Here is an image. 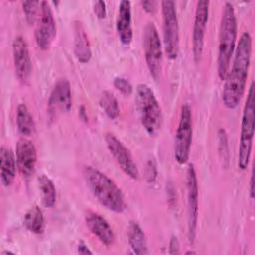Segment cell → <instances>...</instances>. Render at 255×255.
Returning <instances> with one entry per match:
<instances>
[{
  "label": "cell",
  "mask_w": 255,
  "mask_h": 255,
  "mask_svg": "<svg viewBox=\"0 0 255 255\" xmlns=\"http://www.w3.org/2000/svg\"><path fill=\"white\" fill-rule=\"evenodd\" d=\"M74 53L82 64L88 63L92 58L90 41L81 21L74 22Z\"/></svg>",
  "instance_id": "obj_18"
},
{
  "label": "cell",
  "mask_w": 255,
  "mask_h": 255,
  "mask_svg": "<svg viewBox=\"0 0 255 255\" xmlns=\"http://www.w3.org/2000/svg\"><path fill=\"white\" fill-rule=\"evenodd\" d=\"M140 5L142 7V9L148 13V14H153L156 11V6H157V2L155 1H140Z\"/></svg>",
  "instance_id": "obj_30"
},
{
  "label": "cell",
  "mask_w": 255,
  "mask_h": 255,
  "mask_svg": "<svg viewBox=\"0 0 255 255\" xmlns=\"http://www.w3.org/2000/svg\"><path fill=\"white\" fill-rule=\"evenodd\" d=\"M23 225L27 230L34 234H42L45 230V218L38 205H32L25 213Z\"/></svg>",
  "instance_id": "obj_21"
},
{
  "label": "cell",
  "mask_w": 255,
  "mask_h": 255,
  "mask_svg": "<svg viewBox=\"0 0 255 255\" xmlns=\"http://www.w3.org/2000/svg\"><path fill=\"white\" fill-rule=\"evenodd\" d=\"M79 116H80V118H81L84 122H88V116H87L86 109H85L84 106H82V107L79 109Z\"/></svg>",
  "instance_id": "obj_32"
},
{
  "label": "cell",
  "mask_w": 255,
  "mask_h": 255,
  "mask_svg": "<svg viewBox=\"0 0 255 255\" xmlns=\"http://www.w3.org/2000/svg\"><path fill=\"white\" fill-rule=\"evenodd\" d=\"M16 125L20 134L30 136L35 132V122L28 107L25 104H19L16 110Z\"/></svg>",
  "instance_id": "obj_22"
},
{
  "label": "cell",
  "mask_w": 255,
  "mask_h": 255,
  "mask_svg": "<svg viewBox=\"0 0 255 255\" xmlns=\"http://www.w3.org/2000/svg\"><path fill=\"white\" fill-rule=\"evenodd\" d=\"M237 41V19L234 7L230 2H225L219 27L217 73L220 80L224 81L230 68Z\"/></svg>",
  "instance_id": "obj_3"
},
{
  "label": "cell",
  "mask_w": 255,
  "mask_h": 255,
  "mask_svg": "<svg viewBox=\"0 0 255 255\" xmlns=\"http://www.w3.org/2000/svg\"><path fill=\"white\" fill-rule=\"evenodd\" d=\"M134 101L142 128L147 134L155 135L161 128L162 113L154 93L147 85L138 84Z\"/></svg>",
  "instance_id": "obj_4"
},
{
  "label": "cell",
  "mask_w": 255,
  "mask_h": 255,
  "mask_svg": "<svg viewBox=\"0 0 255 255\" xmlns=\"http://www.w3.org/2000/svg\"><path fill=\"white\" fill-rule=\"evenodd\" d=\"M38 185L42 194V201L45 207L51 208L56 203L57 192L53 180L46 174L38 176Z\"/></svg>",
  "instance_id": "obj_23"
},
{
  "label": "cell",
  "mask_w": 255,
  "mask_h": 255,
  "mask_svg": "<svg viewBox=\"0 0 255 255\" xmlns=\"http://www.w3.org/2000/svg\"><path fill=\"white\" fill-rule=\"evenodd\" d=\"M186 190H187V238L189 243H193L196 236L198 221V182L195 167L188 164L186 170Z\"/></svg>",
  "instance_id": "obj_9"
},
{
  "label": "cell",
  "mask_w": 255,
  "mask_h": 255,
  "mask_svg": "<svg viewBox=\"0 0 255 255\" xmlns=\"http://www.w3.org/2000/svg\"><path fill=\"white\" fill-rule=\"evenodd\" d=\"M185 254H195L194 251H187Z\"/></svg>",
  "instance_id": "obj_34"
},
{
  "label": "cell",
  "mask_w": 255,
  "mask_h": 255,
  "mask_svg": "<svg viewBox=\"0 0 255 255\" xmlns=\"http://www.w3.org/2000/svg\"><path fill=\"white\" fill-rule=\"evenodd\" d=\"M100 106L111 120H116L120 116V107L115 95L109 91H105L100 98Z\"/></svg>",
  "instance_id": "obj_24"
},
{
  "label": "cell",
  "mask_w": 255,
  "mask_h": 255,
  "mask_svg": "<svg viewBox=\"0 0 255 255\" xmlns=\"http://www.w3.org/2000/svg\"><path fill=\"white\" fill-rule=\"evenodd\" d=\"M86 225L105 246L109 247L115 243V232L110 223L99 213L89 211L85 216Z\"/></svg>",
  "instance_id": "obj_16"
},
{
  "label": "cell",
  "mask_w": 255,
  "mask_h": 255,
  "mask_svg": "<svg viewBox=\"0 0 255 255\" xmlns=\"http://www.w3.org/2000/svg\"><path fill=\"white\" fill-rule=\"evenodd\" d=\"M163 48L168 59L175 60L179 50V27L176 6L173 1H161Z\"/></svg>",
  "instance_id": "obj_6"
},
{
  "label": "cell",
  "mask_w": 255,
  "mask_h": 255,
  "mask_svg": "<svg viewBox=\"0 0 255 255\" xmlns=\"http://www.w3.org/2000/svg\"><path fill=\"white\" fill-rule=\"evenodd\" d=\"M78 253L80 254H93V252L90 250V248L83 242H81L79 245H78Z\"/></svg>",
  "instance_id": "obj_31"
},
{
  "label": "cell",
  "mask_w": 255,
  "mask_h": 255,
  "mask_svg": "<svg viewBox=\"0 0 255 255\" xmlns=\"http://www.w3.org/2000/svg\"><path fill=\"white\" fill-rule=\"evenodd\" d=\"M12 55L15 73L22 83H26L32 72V62L28 45L22 36H17L12 43Z\"/></svg>",
  "instance_id": "obj_14"
},
{
  "label": "cell",
  "mask_w": 255,
  "mask_h": 255,
  "mask_svg": "<svg viewBox=\"0 0 255 255\" xmlns=\"http://www.w3.org/2000/svg\"><path fill=\"white\" fill-rule=\"evenodd\" d=\"M130 2L123 0L119 4L118 17L116 28L120 42L124 46H129L132 41V26H131V9Z\"/></svg>",
  "instance_id": "obj_17"
},
{
  "label": "cell",
  "mask_w": 255,
  "mask_h": 255,
  "mask_svg": "<svg viewBox=\"0 0 255 255\" xmlns=\"http://www.w3.org/2000/svg\"><path fill=\"white\" fill-rule=\"evenodd\" d=\"M106 144L111 154L121 167V169L131 179L136 180L139 172L138 168L128 150V148L113 133H107L105 136Z\"/></svg>",
  "instance_id": "obj_12"
},
{
  "label": "cell",
  "mask_w": 255,
  "mask_h": 255,
  "mask_svg": "<svg viewBox=\"0 0 255 255\" xmlns=\"http://www.w3.org/2000/svg\"><path fill=\"white\" fill-rule=\"evenodd\" d=\"M17 167L25 178H29L35 171L37 163V149L35 144L28 138L22 137L16 144Z\"/></svg>",
  "instance_id": "obj_15"
},
{
  "label": "cell",
  "mask_w": 255,
  "mask_h": 255,
  "mask_svg": "<svg viewBox=\"0 0 255 255\" xmlns=\"http://www.w3.org/2000/svg\"><path fill=\"white\" fill-rule=\"evenodd\" d=\"M192 133L193 124L191 108L187 103H184L180 109L179 122L174 137V158L179 164H185L188 161Z\"/></svg>",
  "instance_id": "obj_7"
},
{
  "label": "cell",
  "mask_w": 255,
  "mask_h": 255,
  "mask_svg": "<svg viewBox=\"0 0 255 255\" xmlns=\"http://www.w3.org/2000/svg\"><path fill=\"white\" fill-rule=\"evenodd\" d=\"M72 108V91L67 79H59L50 94L48 100V115L51 120L60 114L68 113Z\"/></svg>",
  "instance_id": "obj_13"
},
{
  "label": "cell",
  "mask_w": 255,
  "mask_h": 255,
  "mask_svg": "<svg viewBox=\"0 0 255 255\" xmlns=\"http://www.w3.org/2000/svg\"><path fill=\"white\" fill-rule=\"evenodd\" d=\"M113 84H114V87L124 96H129L132 94L133 88L128 79L124 77H116L114 79Z\"/></svg>",
  "instance_id": "obj_26"
},
{
  "label": "cell",
  "mask_w": 255,
  "mask_h": 255,
  "mask_svg": "<svg viewBox=\"0 0 255 255\" xmlns=\"http://www.w3.org/2000/svg\"><path fill=\"white\" fill-rule=\"evenodd\" d=\"M250 197L251 198L254 197V176H253V174L251 175V179H250Z\"/></svg>",
  "instance_id": "obj_33"
},
{
  "label": "cell",
  "mask_w": 255,
  "mask_h": 255,
  "mask_svg": "<svg viewBox=\"0 0 255 255\" xmlns=\"http://www.w3.org/2000/svg\"><path fill=\"white\" fill-rule=\"evenodd\" d=\"M143 54L147 69L154 80H158L162 71V46L153 22H148L142 35Z\"/></svg>",
  "instance_id": "obj_8"
},
{
  "label": "cell",
  "mask_w": 255,
  "mask_h": 255,
  "mask_svg": "<svg viewBox=\"0 0 255 255\" xmlns=\"http://www.w3.org/2000/svg\"><path fill=\"white\" fill-rule=\"evenodd\" d=\"M16 155L14 151L7 146L0 148V179L4 186H10L16 176Z\"/></svg>",
  "instance_id": "obj_19"
},
{
  "label": "cell",
  "mask_w": 255,
  "mask_h": 255,
  "mask_svg": "<svg viewBox=\"0 0 255 255\" xmlns=\"http://www.w3.org/2000/svg\"><path fill=\"white\" fill-rule=\"evenodd\" d=\"M127 237L133 253L138 255L148 253L145 234L137 222L132 220L128 222L127 227Z\"/></svg>",
  "instance_id": "obj_20"
},
{
  "label": "cell",
  "mask_w": 255,
  "mask_h": 255,
  "mask_svg": "<svg viewBox=\"0 0 255 255\" xmlns=\"http://www.w3.org/2000/svg\"><path fill=\"white\" fill-rule=\"evenodd\" d=\"M83 175L88 188L104 207L115 213H123L127 209L122 189L107 174L88 165L84 167Z\"/></svg>",
  "instance_id": "obj_2"
},
{
  "label": "cell",
  "mask_w": 255,
  "mask_h": 255,
  "mask_svg": "<svg viewBox=\"0 0 255 255\" xmlns=\"http://www.w3.org/2000/svg\"><path fill=\"white\" fill-rule=\"evenodd\" d=\"M35 29V41L41 50H48L53 44L57 35L56 21L48 2L40 3V12L37 18Z\"/></svg>",
  "instance_id": "obj_10"
},
{
  "label": "cell",
  "mask_w": 255,
  "mask_h": 255,
  "mask_svg": "<svg viewBox=\"0 0 255 255\" xmlns=\"http://www.w3.org/2000/svg\"><path fill=\"white\" fill-rule=\"evenodd\" d=\"M168 253L173 255V254H179L180 253V245L177 237L175 235H172L169 240V245H168Z\"/></svg>",
  "instance_id": "obj_29"
},
{
  "label": "cell",
  "mask_w": 255,
  "mask_h": 255,
  "mask_svg": "<svg viewBox=\"0 0 255 255\" xmlns=\"http://www.w3.org/2000/svg\"><path fill=\"white\" fill-rule=\"evenodd\" d=\"M93 10L95 15L99 18V19H104L107 16V8H106V3L102 0L96 1L94 2V6H93Z\"/></svg>",
  "instance_id": "obj_28"
},
{
  "label": "cell",
  "mask_w": 255,
  "mask_h": 255,
  "mask_svg": "<svg viewBox=\"0 0 255 255\" xmlns=\"http://www.w3.org/2000/svg\"><path fill=\"white\" fill-rule=\"evenodd\" d=\"M157 174V169H156V164L154 160L150 159L146 163V168H145V177L148 182H153L156 178Z\"/></svg>",
  "instance_id": "obj_27"
},
{
  "label": "cell",
  "mask_w": 255,
  "mask_h": 255,
  "mask_svg": "<svg viewBox=\"0 0 255 255\" xmlns=\"http://www.w3.org/2000/svg\"><path fill=\"white\" fill-rule=\"evenodd\" d=\"M233 55L232 67L224 79L222 92V103L229 110L238 107L246 88L252 55V37L248 31L241 35Z\"/></svg>",
  "instance_id": "obj_1"
},
{
  "label": "cell",
  "mask_w": 255,
  "mask_h": 255,
  "mask_svg": "<svg viewBox=\"0 0 255 255\" xmlns=\"http://www.w3.org/2000/svg\"><path fill=\"white\" fill-rule=\"evenodd\" d=\"M254 84L252 83L248 89L241 120L237 162L240 170H245L249 165L254 138Z\"/></svg>",
  "instance_id": "obj_5"
},
{
  "label": "cell",
  "mask_w": 255,
  "mask_h": 255,
  "mask_svg": "<svg viewBox=\"0 0 255 255\" xmlns=\"http://www.w3.org/2000/svg\"><path fill=\"white\" fill-rule=\"evenodd\" d=\"M40 3L39 1H24L22 2V8L23 12L26 18V21L33 25L36 23L39 12H40Z\"/></svg>",
  "instance_id": "obj_25"
},
{
  "label": "cell",
  "mask_w": 255,
  "mask_h": 255,
  "mask_svg": "<svg viewBox=\"0 0 255 255\" xmlns=\"http://www.w3.org/2000/svg\"><path fill=\"white\" fill-rule=\"evenodd\" d=\"M209 15V1L199 0L196 2L194 21L192 27V54L193 59L198 63L201 59L204 46L205 31Z\"/></svg>",
  "instance_id": "obj_11"
}]
</instances>
